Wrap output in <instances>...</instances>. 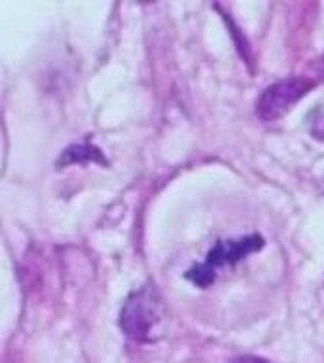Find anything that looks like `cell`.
Wrapping results in <instances>:
<instances>
[{"instance_id": "obj_1", "label": "cell", "mask_w": 324, "mask_h": 363, "mask_svg": "<svg viewBox=\"0 0 324 363\" xmlns=\"http://www.w3.org/2000/svg\"><path fill=\"white\" fill-rule=\"evenodd\" d=\"M165 322L163 301L153 286H142L125 299L119 328L135 342H153L161 337Z\"/></svg>"}, {"instance_id": "obj_2", "label": "cell", "mask_w": 324, "mask_h": 363, "mask_svg": "<svg viewBox=\"0 0 324 363\" xmlns=\"http://www.w3.org/2000/svg\"><path fill=\"white\" fill-rule=\"evenodd\" d=\"M264 248V238L260 235H247L241 238H232V240H218L215 248L209 250L203 263L192 267L186 272V278L199 288H209L215 282L216 271L220 267H230L244 259L249 254H254Z\"/></svg>"}, {"instance_id": "obj_3", "label": "cell", "mask_w": 324, "mask_h": 363, "mask_svg": "<svg viewBox=\"0 0 324 363\" xmlns=\"http://www.w3.org/2000/svg\"><path fill=\"white\" fill-rule=\"evenodd\" d=\"M313 82L307 78H286L269 85L256 102V112L261 119L273 121L286 113L301 96L313 89Z\"/></svg>"}, {"instance_id": "obj_4", "label": "cell", "mask_w": 324, "mask_h": 363, "mask_svg": "<svg viewBox=\"0 0 324 363\" xmlns=\"http://www.w3.org/2000/svg\"><path fill=\"white\" fill-rule=\"evenodd\" d=\"M101 163L107 164L108 161L102 157V153L99 147L91 146V144H78V146H70L67 147L63 155L57 161V167L63 169V167H67V164H74V163Z\"/></svg>"}, {"instance_id": "obj_5", "label": "cell", "mask_w": 324, "mask_h": 363, "mask_svg": "<svg viewBox=\"0 0 324 363\" xmlns=\"http://www.w3.org/2000/svg\"><path fill=\"white\" fill-rule=\"evenodd\" d=\"M235 363H269L266 359H261V357H256V356H244V357H239Z\"/></svg>"}, {"instance_id": "obj_6", "label": "cell", "mask_w": 324, "mask_h": 363, "mask_svg": "<svg viewBox=\"0 0 324 363\" xmlns=\"http://www.w3.org/2000/svg\"><path fill=\"white\" fill-rule=\"evenodd\" d=\"M323 67H324V59H323Z\"/></svg>"}]
</instances>
